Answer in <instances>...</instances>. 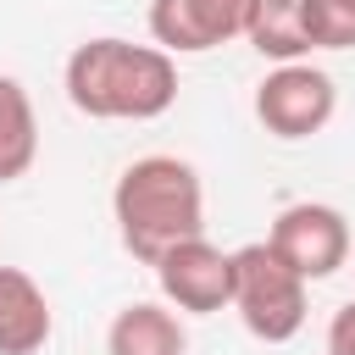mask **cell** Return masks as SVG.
Segmentation results:
<instances>
[{"mask_svg": "<svg viewBox=\"0 0 355 355\" xmlns=\"http://www.w3.org/2000/svg\"><path fill=\"white\" fill-rule=\"evenodd\" d=\"M305 277L261 239L233 250V311L261 344H288L305 327Z\"/></svg>", "mask_w": 355, "mask_h": 355, "instance_id": "cell-3", "label": "cell"}, {"mask_svg": "<svg viewBox=\"0 0 355 355\" xmlns=\"http://www.w3.org/2000/svg\"><path fill=\"white\" fill-rule=\"evenodd\" d=\"M338 111V89L322 67L311 61H288V67H272L261 83H255V122L272 133V139H311L333 122Z\"/></svg>", "mask_w": 355, "mask_h": 355, "instance_id": "cell-4", "label": "cell"}, {"mask_svg": "<svg viewBox=\"0 0 355 355\" xmlns=\"http://www.w3.org/2000/svg\"><path fill=\"white\" fill-rule=\"evenodd\" d=\"M305 28L316 50H355V0H305Z\"/></svg>", "mask_w": 355, "mask_h": 355, "instance_id": "cell-12", "label": "cell"}, {"mask_svg": "<svg viewBox=\"0 0 355 355\" xmlns=\"http://www.w3.org/2000/svg\"><path fill=\"white\" fill-rule=\"evenodd\" d=\"M33 161H39V116H33V100H28V89L11 72H0V183L28 178Z\"/></svg>", "mask_w": 355, "mask_h": 355, "instance_id": "cell-11", "label": "cell"}, {"mask_svg": "<svg viewBox=\"0 0 355 355\" xmlns=\"http://www.w3.org/2000/svg\"><path fill=\"white\" fill-rule=\"evenodd\" d=\"M327 355H355V300H344L327 322Z\"/></svg>", "mask_w": 355, "mask_h": 355, "instance_id": "cell-13", "label": "cell"}, {"mask_svg": "<svg viewBox=\"0 0 355 355\" xmlns=\"http://www.w3.org/2000/svg\"><path fill=\"white\" fill-rule=\"evenodd\" d=\"M67 100L94 122H155L178 100V61L161 44H133L116 33L83 39L67 55Z\"/></svg>", "mask_w": 355, "mask_h": 355, "instance_id": "cell-1", "label": "cell"}, {"mask_svg": "<svg viewBox=\"0 0 355 355\" xmlns=\"http://www.w3.org/2000/svg\"><path fill=\"white\" fill-rule=\"evenodd\" d=\"M155 283L161 300L183 316H211L222 305H233V250H216L205 233L183 239L178 250H166L155 261Z\"/></svg>", "mask_w": 355, "mask_h": 355, "instance_id": "cell-6", "label": "cell"}, {"mask_svg": "<svg viewBox=\"0 0 355 355\" xmlns=\"http://www.w3.org/2000/svg\"><path fill=\"white\" fill-rule=\"evenodd\" d=\"M105 355H189V333L172 305L133 300L105 327Z\"/></svg>", "mask_w": 355, "mask_h": 355, "instance_id": "cell-9", "label": "cell"}, {"mask_svg": "<svg viewBox=\"0 0 355 355\" xmlns=\"http://www.w3.org/2000/svg\"><path fill=\"white\" fill-rule=\"evenodd\" d=\"M255 0H150V39L178 55H205L227 39H244Z\"/></svg>", "mask_w": 355, "mask_h": 355, "instance_id": "cell-7", "label": "cell"}, {"mask_svg": "<svg viewBox=\"0 0 355 355\" xmlns=\"http://www.w3.org/2000/svg\"><path fill=\"white\" fill-rule=\"evenodd\" d=\"M116 239L133 261L155 266L183 239L205 233V183L183 155H139L111 189Z\"/></svg>", "mask_w": 355, "mask_h": 355, "instance_id": "cell-2", "label": "cell"}, {"mask_svg": "<svg viewBox=\"0 0 355 355\" xmlns=\"http://www.w3.org/2000/svg\"><path fill=\"white\" fill-rule=\"evenodd\" d=\"M55 333L50 294L22 266H0V355H39Z\"/></svg>", "mask_w": 355, "mask_h": 355, "instance_id": "cell-8", "label": "cell"}, {"mask_svg": "<svg viewBox=\"0 0 355 355\" xmlns=\"http://www.w3.org/2000/svg\"><path fill=\"white\" fill-rule=\"evenodd\" d=\"M266 244H272L305 283H322V277H333V272L349 261V222H344L338 205L300 200V205H283V211L272 216Z\"/></svg>", "mask_w": 355, "mask_h": 355, "instance_id": "cell-5", "label": "cell"}, {"mask_svg": "<svg viewBox=\"0 0 355 355\" xmlns=\"http://www.w3.org/2000/svg\"><path fill=\"white\" fill-rule=\"evenodd\" d=\"M250 50L272 67H288V61H305L316 44H311V28H305V0H255L250 11V28H244Z\"/></svg>", "mask_w": 355, "mask_h": 355, "instance_id": "cell-10", "label": "cell"}]
</instances>
